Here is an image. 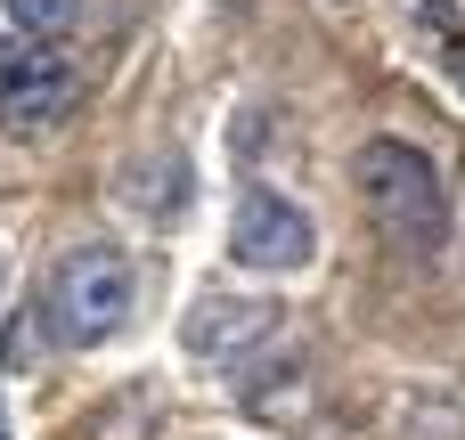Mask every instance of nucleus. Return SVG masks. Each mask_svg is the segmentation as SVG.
<instances>
[{"instance_id":"1","label":"nucleus","mask_w":465,"mask_h":440,"mask_svg":"<svg viewBox=\"0 0 465 440\" xmlns=\"http://www.w3.org/2000/svg\"><path fill=\"white\" fill-rule=\"evenodd\" d=\"M351 180H360V204L368 220L401 245V253H433L450 237V196H441V171L425 147L409 139H368L351 155Z\"/></svg>"},{"instance_id":"2","label":"nucleus","mask_w":465,"mask_h":440,"mask_svg":"<svg viewBox=\"0 0 465 440\" xmlns=\"http://www.w3.org/2000/svg\"><path fill=\"white\" fill-rule=\"evenodd\" d=\"M131 261L114 253V245H74L57 269H49V327L65 335V343H106L123 318H131Z\"/></svg>"},{"instance_id":"3","label":"nucleus","mask_w":465,"mask_h":440,"mask_svg":"<svg viewBox=\"0 0 465 440\" xmlns=\"http://www.w3.org/2000/svg\"><path fill=\"white\" fill-rule=\"evenodd\" d=\"M74 106H82V73L65 49H25L0 65V131L8 139H49L74 122Z\"/></svg>"},{"instance_id":"4","label":"nucleus","mask_w":465,"mask_h":440,"mask_svg":"<svg viewBox=\"0 0 465 440\" xmlns=\"http://www.w3.org/2000/svg\"><path fill=\"white\" fill-rule=\"evenodd\" d=\"M229 253H237V269L286 278V269H302V261L319 253V229H311V212H302L294 196H278V188H245L237 212H229Z\"/></svg>"},{"instance_id":"5","label":"nucleus","mask_w":465,"mask_h":440,"mask_svg":"<svg viewBox=\"0 0 465 440\" xmlns=\"http://www.w3.org/2000/svg\"><path fill=\"white\" fill-rule=\"evenodd\" d=\"M262 335H278V302H196L188 318V351L196 359H245Z\"/></svg>"},{"instance_id":"6","label":"nucleus","mask_w":465,"mask_h":440,"mask_svg":"<svg viewBox=\"0 0 465 440\" xmlns=\"http://www.w3.org/2000/svg\"><path fill=\"white\" fill-rule=\"evenodd\" d=\"M8 8V24L25 33V41H57V33H74L82 24V8L90 0H0Z\"/></svg>"},{"instance_id":"7","label":"nucleus","mask_w":465,"mask_h":440,"mask_svg":"<svg viewBox=\"0 0 465 440\" xmlns=\"http://www.w3.org/2000/svg\"><path fill=\"white\" fill-rule=\"evenodd\" d=\"M0 440H8V408H0Z\"/></svg>"},{"instance_id":"8","label":"nucleus","mask_w":465,"mask_h":440,"mask_svg":"<svg viewBox=\"0 0 465 440\" xmlns=\"http://www.w3.org/2000/svg\"><path fill=\"white\" fill-rule=\"evenodd\" d=\"M0 286H8V261H0Z\"/></svg>"},{"instance_id":"9","label":"nucleus","mask_w":465,"mask_h":440,"mask_svg":"<svg viewBox=\"0 0 465 440\" xmlns=\"http://www.w3.org/2000/svg\"><path fill=\"white\" fill-rule=\"evenodd\" d=\"M0 65H8V57H0Z\"/></svg>"}]
</instances>
